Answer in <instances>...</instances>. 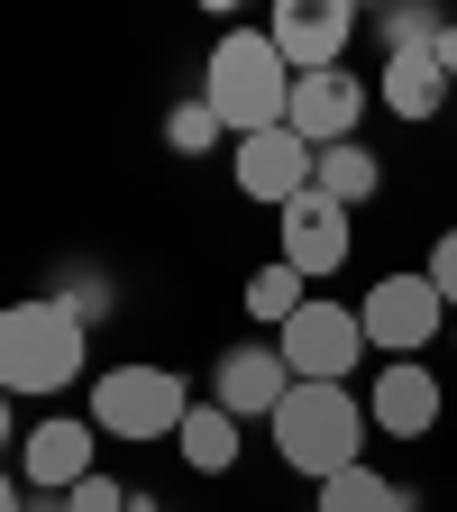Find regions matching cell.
I'll list each match as a JSON object with an SVG mask.
<instances>
[{
	"label": "cell",
	"mask_w": 457,
	"mask_h": 512,
	"mask_svg": "<svg viewBox=\"0 0 457 512\" xmlns=\"http://www.w3.org/2000/svg\"><path fill=\"white\" fill-rule=\"evenodd\" d=\"M202 101L220 110L229 147H238V138H256V128H284V110H293V64L275 55L266 28H229L211 46V64H202Z\"/></svg>",
	"instance_id": "6da1fadb"
},
{
	"label": "cell",
	"mask_w": 457,
	"mask_h": 512,
	"mask_svg": "<svg viewBox=\"0 0 457 512\" xmlns=\"http://www.w3.org/2000/svg\"><path fill=\"white\" fill-rule=\"evenodd\" d=\"M275 430V458L293 467V476H311V485H330L339 467H366V403L348 394V384H293L284 394V412L266 421Z\"/></svg>",
	"instance_id": "7a4b0ae2"
},
{
	"label": "cell",
	"mask_w": 457,
	"mask_h": 512,
	"mask_svg": "<svg viewBox=\"0 0 457 512\" xmlns=\"http://www.w3.org/2000/svg\"><path fill=\"white\" fill-rule=\"evenodd\" d=\"M83 320L64 311L55 293H28V302H10L0 311V394H64V384L83 375Z\"/></svg>",
	"instance_id": "3957f363"
},
{
	"label": "cell",
	"mask_w": 457,
	"mask_h": 512,
	"mask_svg": "<svg viewBox=\"0 0 457 512\" xmlns=\"http://www.w3.org/2000/svg\"><path fill=\"white\" fill-rule=\"evenodd\" d=\"M192 412L174 366H101L92 375V430L101 439H174Z\"/></svg>",
	"instance_id": "277c9868"
},
{
	"label": "cell",
	"mask_w": 457,
	"mask_h": 512,
	"mask_svg": "<svg viewBox=\"0 0 457 512\" xmlns=\"http://www.w3.org/2000/svg\"><path fill=\"white\" fill-rule=\"evenodd\" d=\"M275 348H284L293 384H348V375L366 366V320H357V302L311 293V302L284 320V330H275Z\"/></svg>",
	"instance_id": "5b68a950"
},
{
	"label": "cell",
	"mask_w": 457,
	"mask_h": 512,
	"mask_svg": "<svg viewBox=\"0 0 457 512\" xmlns=\"http://www.w3.org/2000/svg\"><path fill=\"white\" fill-rule=\"evenodd\" d=\"M357 320H366V348H384V357H421L430 339H448V302L430 275H384L357 302Z\"/></svg>",
	"instance_id": "8992f818"
},
{
	"label": "cell",
	"mask_w": 457,
	"mask_h": 512,
	"mask_svg": "<svg viewBox=\"0 0 457 512\" xmlns=\"http://www.w3.org/2000/svg\"><path fill=\"white\" fill-rule=\"evenodd\" d=\"M348 247H357V220L339 202H320V192H302V202L275 211V256H284L302 284H330L348 266Z\"/></svg>",
	"instance_id": "52a82bcc"
},
{
	"label": "cell",
	"mask_w": 457,
	"mask_h": 512,
	"mask_svg": "<svg viewBox=\"0 0 457 512\" xmlns=\"http://www.w3.org/2000/svg\"><path fill=\"white\" fill-rule=\"evenodd\" d=\"M266 37H275V55L293 64V74H339V55L357 37V10L348 0H275Z\"/></svg>",
	"instance_id": "ba28073f"
},
{
	"label": "cell",
	"mask_w": 457,
	"mask_h": 512,
	"mask_svg": "<svg viewBox=\"0 0 457 512\" xmlns=\"http://www.w3.org/2000/svg\"><path fill=\"white\" fill-rule=\"evenodd\" d=\"M284 394H293V366H284L275 339H238V348L211 366V403H220L229 421H275Z\"/></svg>",
	"instance_id": "9c48e42d"
},
{
	"label": "cell",
	"mask_w": 457,
	"mask_h": 512,
	"mask_svg": "<svg viewBox=\"0 0 457 512\" xmlns=\"http://www.w3.org/2000/svg\"><path fill=\"white\" fill-rule=\"evenodd\" d=\"M366 101H375V92L348 74V64H339V74H293V110H284V128H293L311 156H320V147H357Z\"/></svg>",
	"instance_id": "30bf717a"
},
{
	"label": "cell",
	"mask_w": 457,
	"mask_h": 512,
	"mask_svg": "<svg viewBox=\"0 0 457 512\" xmlns=\"http://www.w3.org/2000/svg\"><path fill=\"white\" fill-rule=\"evenodd\" d=\"M311 165H320V156L293 138V128H256V138H238V147H229L238 192H247V202H266V211L302 202V192H311Z\"/></svg>",
	"instance_id": "8fae6325"
},
{
	"label": "cell",
	"mask_w": 457,
	"mask_h": 512,
	"mask_svg": "<svg viewBox=\"0 0 457 512\" xmlns=\"http://www.w3.org/2000/svg\"><path fill=\"white\" fill-rule=\"evenodd\" d=\"M92 458H101V430L74 421V412H55V421H37V430L19 439V485H28V494H74L83 476H101Z\"/></svg>",
	"instance_id": "7c38bea8"
},
{
	"label": "cell",
	"mask_w": 457,
	"mask_h": 512,
	"mask_svg": "<svg viewBox=\"0 0 457 512\" xmlns=\"http://www.w3.org/2000/svg\"><path fill=\"white\" fill-rule=\"evenodd\" d=\"M439 412H448V394H439V375H430L421 357H384V366H375L366 421H375L384 439H421V430H439Z\"/></svg>",
	"instance_id": "4fadbf2b"
},
{
	"label": "cell",
	"mask_w": 457,
	"mask_h": 512,
	"mask_svg": "<svg viewBox=\"0 0 457 512\" xmlns=\"http://www.w3.org/2000/svg\"><path fill=\"white\" fill-rule=\"evenodd\" d=\"M448 92H457V83L439 74L430 55H384V74H375V101L394 110V119H412V128H421V119H439V110H448Z\"/></svg>",
	"instance_id": "5bb4252c"
},
{
	"label": "cell",
	"mask_w": 457,
	"mask_h": 512,
	"mask_svg": "<svg viewBox=\"0 0 457 512\" xmlns=\"http://www.w3.org/2000/svg\"><path fill=\"white\" fill-rule=\"evenodd\" d=\"M238 430H247V421H229L220 403H192L183 430H174V448H183L192 476H229V467H238Z\"/></svg>",
	"instance_id": "9a60e30c"
},
{
	"label": "cell",
	"mask_w": 457,
	"mask_h": 512,
	"mask_svg": "<svg viewBox=\"0 0 457 512\" xmlns=\"http://www.w3.org/2000/svg\"><path fill=\"white\" fill-rule=\"evenodd\" d=\"M311 192H320V202H339V211H357V202H375V192H384V165H375L366 147H320Z\"/></svg>",
	"instance_id": "2e32d148"
},
{
	"label": "cell",
	"mask_w": 457,
	"mask_h": 512,
	"mask_svg": "<svg viewBox=\"0 0 457 512\" xmlns=\"http://www.w3.org/2000/svg\"><path fill=\"white\" fill-rule=\"evenodd\" d=\"M238 302H247V320H256V330H284V320L311 302V284H302L284 256H275V266H256V275H247V293H238Z\"/></svg>",
	"instance_id": "e0dca14e"
},
{
	"label": "cell",
	"mask_w": 457,
	"mask_h": 512,
	"mask_svg": "<svg viewBox=\"0 0 457 512\" xmlns=\"http://www.w3.org/2000/svg\"><path fill=\"white\" fill-rule=\"evenodd\" d=\"M320 512H412V494L394 476H375V467H339L320 485Z\"/></svg>",
	"instance_id": "ac0fdd59"
},
{
	"label": "cell",
	"mask_w": 457,
	"mask_h": 512,
	"mask_svg": "<svg viewBox=\"0 0 457 512\" xmlns=\"http://www.w3.org/2000/svg\"><path fill=\"white\" fill-rule=\"evenodd\" d=\"M220 138H229V128H220V110H211L202 92H192V101H174V110H165V147H174L183 165H192V156H211Z\"/></svg>",
	"instance_id": "d6986e66"
},
{
	"label": "cell",
	"mask_w": 457,
	"mask_h": 512,
	"mask_svg": "<svg viewBox=\"0 0 457 512\" xmlns=\"http://www.w3.org/2000/svg\"><path fill=\"white\" fill-rule=\"evenodd\" d=\"M55 302H64V311H74V320H83V330H92V320H110V302H119V293H110L101 275H74V284H64V293H55Z\"/></svg>",
	"instance_id": "ffe728a7"
},
{
	"label": "cell",
	"mask_w": 457,
	"mask_h": 512,
	"mask_svg": "<svg viewBox=\"0 0 457 512\" xmlns=\"http://www.w3.org/2000/svg\"><path fill=\"white\" fill-rule=\"evenodd\" d=\"M430 284H439V302H448V320H457V229H439V247H430V266H421Z\"/></svg>",
	"instance_id": "44dd1931"
},
{
	"label": "cell",
	"mask_w": 457,
	"mask_h": 512,
	"mask_svg": "<svg viewBox=\"0 0 457 512\" xmlns=\"http://www.w3.org/2000/svg\"><path fill=\"white\" fill-rule=\"evenodd\" d=\"M430 64H439V74L457 83V28H439V46H430Z\"/></svg>",
	"instance_id": "7402d4cb"
},
{
	"label": "cell",
	"mask_w": 457,
	"mask_h": 512,
	"mask_svg": "<svg viewBox=\"0 0 457 512\" xmlns=\"http://www.w3.org/2000/svg\"><path fill=\"white\" fill-rule=\"evenodd\" d=\"M0 512H28V485H19L10 467H0Z\"/></svg>",
	"instance_id": "603a6c76"
},
{
	"label": "cell",
	"mask_w": 457,
	"mask_h": 512,
	"mask_svg": "<svg viewBox=\"0 0 457 512\" xmlns=\"http://www.w3.org/2000/svg\"><path fill=\"white\" fill-rule=\"evenodd\" d=\"M28 503H37V512H83L74 494H28Z\"/></svg>",
	"instance_id": "cb8c5ba5"
},
{
	"label": "cell",
	"mask_w": 457,
	"mask_h": 512,
	"mask_svg": "<svg viewBox=\"0 0 457 512\" xmlns=\"http://www.w3.org/2000/svg\"><path fill=\"white\" fill-rule=\"evenodd\" d=\"M10 439H19V430H10V394H0V448H10Z\"/></svg>",
	"instance_id": "d4e9b609"
},
{
	"label": "cell",
	"mask_w": 457,
	"mask_h": 512,
	"mask_svg": "<svg viewBox=\"0 0 457 512\" xmlns=\"http://www.w3.org/2000/svg\"><path fill=\"white\" fill-rule=\"evenodd\" d=\"M128 512H165V503H147V494H128Z\"/></svg>",
	"instance_id": "484cf974"
},
{
	"label": "cell",
	"mask_w": 457,
	"mask_h": 512,
	"mask_svg": "<svg viewBox=\"0 0 457 512\" xmlns=\"http://www.w3.org/2000/svg\"><path fill=\"white\" fill-rule=\"evenodd\" d=\"M448 348H457V320H448Z\"/></svg>",
	"instance_id": "4316f807"
}]
</instances>
